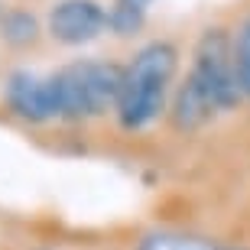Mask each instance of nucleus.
Segmentation results:
<instances>
[{
    "label": "nucleus",
    "mask_w": 250,
    "mask_h": 250,
    "mask_svg": "<svg viewBox=\"0 0 250 250\" xmlns=\"http://www.w3.org/2000/svg\"><path fill=\"white\" fill-rule=\"evenodd\" d=\"M176 49L169 42H149L124 68V91L117 101V117L127 130H143L156 121L176 78Z\"/></svg>",
    "instance_id": "nucleus-1"
},
{
    "label": "nucleus",
    "mask_w": 250,
    "mask_h": 250,
    "mask_svg": "<svg viewBox=\"0 0 250 250\" xmlns=\"http://www.w3.org/2000/svg\"><path fill=\"white\" fill-rule=\"evenodd\" d=\"M56 78L59 117L65 121H88L104 111H117L124 91V68L111 62H75L65 65Z\"/></svg>",
    "instance_id": "nucleus-2"
},
{
    "label": "nucleus",
    "mask_w": 250,
    "mask_h": 250,
    "mask_svg": "<svg viewBox=\"0 0 250 250\" xmlns=\"http://www.w3.org/2000/svg\"><path fill=\"white\" fill-rule=\"evenodd\" d=\"M188 75L211 94L218 111H231L244 98L241 88H237V75H234V39L218 26L205 29L198 36Z\"/></svg>",
    "instance_id": "nucleus-3"
},
{
    "label": "nucleus",
    "mask_w": 250,
    "mask_h": 250,
    "mask_svg": "<svg viewBox=\"0 0 250 250\" xmlns=\"http://www.w3.org/2000/svg\"><path fill=\"white\" fill-rule=\"evenodd\" d=\"M10 111L29 124H46L59 117V94L52 75H36L29 68H20L3 84Z\"/></svg>",
    "instance_id": "nucleus-4"
},
{
    "label": "nucleus",
    "mask_w": 250,
    "mask_h": 250,
    "mask_svg": "<svg viewBox=\"0 0 250 250\" xmlns=\"http://www.w3.org/2000/svg\"><path fill=\"white\" fill-rule=\"evenodd\" d=\"M107 29V10L98 0H59L49 10V36L62 46H84Z\"/></svg>",
    "instance_id": "nucleus-5"
},
{
    "label": "nucleus",
    "mask_w": 250,
    "mask_h": 250,
    "mask_svg": "<svg viewBox=\"0 0 250 250\" xmlns=\"http://www.w3.org/2000/svg\"><path fill=\"white\" fill-rule=\"evenodd\" d=\"M218 114V104L211 101V94L205 91L202 84L195 82L192 75L182 78V84L172 94V107H169V117L176 124V130H198Z\"/></svg>",
    "instance_id": "nucleus-6"
},
{
    "label": "nucleus",
    "mask_w": 250,
    "mask_h": 250,
    "mask_svg": "<svg viewBox=\"0 0 250 250\" xmlns=\"http://www.w3.org/2000/svg\"><path fill=\"white\" fill-rule=\"evenodd\" d=\"M140 250H218V247L211 241H205V237H192V234L156 231L140 241Z\"/></svg>",
    "instance_id": "nucleus-7"
},
{
    "label": "nucleus",
    "mask_w": 250,
    "mask_h": 250,
    "mask_svg": "<svg viewBox=\"0 0 250 250\" xmlns=\"http://www.w3.org/2000/svg\"><path fill=\"white\" fill-rule=\"evenodd\" d=\"M3 36L13 42V46H33L39 36V26L33 13L26 10H10L7 17H3Z\"/></svg>",
    "instance_id": "nucleus-8"
},
{
    "label": "nucleus",
    "mask_w": 250,
    "mask_h": 250,
    "mask_svg": "<svg viewBox=\"0 0 250 250\" xmlns=\"http://www.w3.org/2000/svg\"><path fill=\"white\" fill-rule=\"evenodd\" d=\"M234 75L244 98H250V20H244L234 36Z\"/></svg>",
    "instance_id": "nucleus-9"
},
{
    "label": "nucleus",
    "mask_w": 250,
    "mask_h": 250,
    "mask_svg": "<svg viewBox=\"0 0 250 250\" xmlns=\"http://www.w3.org/2000/svg\"><path fill=\"white\" fill-rule=\"evenodd\" d=\"M114 3H121V7H130V10H137V13H146V7L153 3V0H114Z\"/></svg>",
    "instance_id": "nucleus-10"
},
{
    "label": "nucleus",
    "mask_w": 250,
    "mask_h": 250,
    "mask_svg": "<svg viewBox=\"0 0 250 250\" xmlns=\"http://www.w3.org/2000/svg\"><path fill=\"white\" fill-rule=\"evenodd\" d=\"M218 250H237V247H218Z\"/></svg>",
    "instance_id": "nucleus-11"
}]
</instances>
